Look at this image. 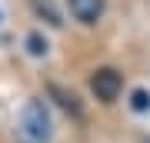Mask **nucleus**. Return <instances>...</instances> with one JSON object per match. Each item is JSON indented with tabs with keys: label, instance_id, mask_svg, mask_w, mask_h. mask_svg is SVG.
I'll return each instance as SVG.
<instances>
[{
	"label": "nucleus",
	"instance_id": "423d86ee",
	"mask_svg": "<svg viewBox=\"0 0 150 143\" xmlns=\"http://www.w3.org/2000/svg\"><path fill=\"white\" fill-rule=\"evenodd\" d=\"M130 103H134V110H150V97L144 90H134V97H130Z\"/></svg>",
	"mask_w": 150,
	"mask_h": 143
},
{
	"label": "nucleus",
	"instance_id": "39448f33",
	"mask_svg": "<svg viewBox=\"0 0 150 143\" xmlns=\"http://www.w3.org/2000/svg\"><path fill=\"white\" fill-rule=\"evenodd\" d=\"M33 7H37V13H47V23H54V27L64 23V20H60V13L54 10V4H50V0H33Z\"/></svg>",
	"mask_w": 150,
	"mask_h": 143
},
{
	"label": "nucleus",
	"instance_id": "0eeeda50",
	"mask_svg": "<svg viewBox=\"0 0 150 143\" xmlns=\"http://www.w3.org/2000/svg\"><path fill=\"white\" fill-rule=\"evenodd\" d=\"M27 43H30V53H33V57H40V53H43V50H47V43H43V40L37 37V33H33V37H30Z\"/></svg>",
	"mask_w": 150,
	"mask_h": 143
},
{
	"label": "nucleus",
	"instance_id": "f257e3e1",
	"mask_svg": "<svg viewBox=\"0 0 150 143\" xmlns=\"http://www.w3.org/2000/svg\"><path fill=\"white\" fill-rule=\"evenodd\" d=\"M50 140V113L43 100H30L17 120V143H47Z\"/></svg>",
	"mask_w": 150,
	"mask_h": 143
},
{
	"label": "nucleus",
	"instance_id": "7ed1b4c3",
	"mask_svg": "<svg viewBox=\"0 0 150 143\" xmlns=\"http://www.w3.org/2000/svg\"><path fill=\"white\" fill-rule=\"evenodd\" d=\"M67 4H70V13L80 23H97L103 13V0H67Z\"/></svg>",
	"mask_w": 150,
	"mask_h": 143
},
{
	"label": "nucleus",
	"instance_id": "f03ea898",
	"mask_svg": "<svg viewBox=\"0 0 150 143\" xmlns=\"http://www.w3.org/2000/svg\"><path fill=\"white\" fill-rule=\"evenodd\" d=\"M90 90H93L97 100L113 103V100L120 97V90H123V80H120V73H117L113 67H100V70L90 77Z\"/></svg>",
	"mask_w": 150,
	"mask_h": 143
},
{
	"label": "nucleus",
	"instance_id": "20e7f679",
	"mask_svg": "<svg viewBox=\"0 0 150 143\" xmlns=\"http://www.w3.org/2000/svg\"><path fill=\"white\" fill-rule=\"evenodd\" d=\"M50 93L57 97V103L64 106V110H70L74 117H80V103H77V97H74V93H67L64 87H50Z\"/></svg>",
	"mask_w": 150,
	"mask_h": 143
}]
</instances>
